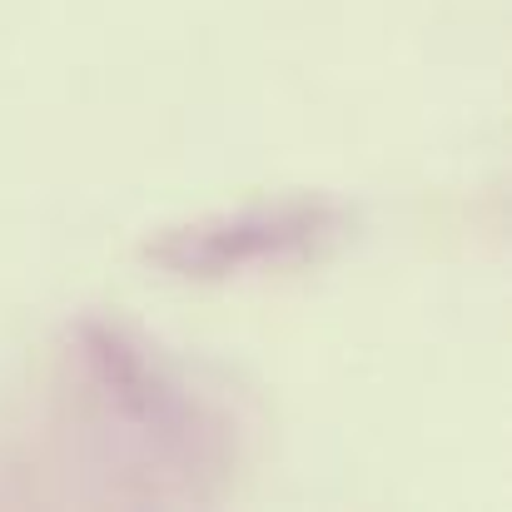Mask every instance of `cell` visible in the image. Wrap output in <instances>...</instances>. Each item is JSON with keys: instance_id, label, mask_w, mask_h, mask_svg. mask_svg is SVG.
<instances>
[{"instance_id": "6da1fadb", "label": "cell", "mask_w": 512, "mask_h": 512, "mask_svg": "<svg viewBox=\"0 0 512 512\" xmlns=\"http://www.w3.org/2000/svg\"><path fill=\"white\" fill-rule=\"evenodd\" d=\"M70 363L85 378V423L110 458L135 463V493L209 503L234 473V423L140 334L80 319Z\"/></svg>"}, {"instance_id": "7a4b0ae2", "label": "cell", "mask_w": 512, "mask_h": 512, "mask_svg": "<svg viewBox=\"0 0 512 512\" xmlns=\"http://www.w3.org/2000/svg\"><path fill=\"white\" fill-rule=\"evenodd\" d=\"M348 234H353V214L343 204L319 194H289V199L170 224L145 244V264L189 284H224V279L319 264Z\"/></svg>"}]
</instances>
